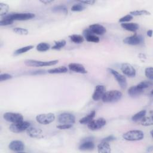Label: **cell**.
I'll list each match as a JSON object with an SVG mask.
<instances>
[{
    "instance_id": "cell-1",
    "label": "cell",
    "mask_w": 153,
    "mask_h": 153,
    "mask_svg": "<svg viewBox=\"0 0 153 153\" xmlns=\"http://www.w3.org/2000/svg\"><path fill=\"white\" fill-rule=\"evenodd\" d=\"M122 96V93L119 90H112L105 92L102 99L105 103H114L120 101Z\"/></svg>"
},
{
    "instance_id": "cell-2",
    "label": "cell",
    "mask_w": 153,
    "mask_h": 153,
    "mask_svg": "<svg viewBox=\"0 0 153 153\" xmlns=\"http://www.w3.org/2000/svg\"><path fill=\"white\" fill-rule=\"evenodd\" d=\"M123 137L126 140L136 141L140 140L144 137V133L142 131L139 130H130L123 135Z\"/></svg>"
},
{
    "instance_id": "cell-3",
    "label": "cell",
    "mask_w": 153,
    "mask_h": 153,
    "mask_svg": "<svg viewBox=\"0 0 153 153\" xmlns=\"http://www.w3.org/2000/svg\"><path fill=\"white\" fill-rule=\"evenodd\" d=\"M58 60H54L50 61H41L36 60H27L25 62V64L28 67H47V66H53L58 63Z\"/></svg>"
},
{
    "instance_id": "cell-4",
    "label": "cell",
    "mask_w": 153,
    "mask_h": 153,
    "mask_svg": "<svg viewBox=\"0 0 153 153\" xmlns=\"http://www.w3.org/2000/svg\"><path fill=\"white\" fill-rule=\"evenodd\" d=\"M30 127L31 123L30 122L22 121L12 124L9 127V129L13 133H21L27 130Z\"/></svg>"
},
{
    "instance_id": "cell-5",
    "label": "cell",
    "mask_w": 153,
    "mask_h": 153,
    "mask_svg": "<svg viewBox=\"0 0 153 153\" xmlns=\"http://www.w3.org/2000/svg\"><path fill=\"white\" fill-rule=\"evenodd\" d=\"M5 18L12 19V21H28L35 18V14L31 13H13L6 15Z\"/></svg>"
},
{
    "instance_id": "cell-6",
    "label": "cell",
    "mask_w": 153,
    "mask_h": 153,
    "mask_svg": "<svg viewBox=\"0 0 153 153\" xmlns=\"http://www.w3.org/2000/svg\"><path fill=\"white\" fill-rule=\"evenodd\" d=\"M55 120V115L53 113L41 114H39L36 117L37 121L41 124L47 125L49 124Z\"/></svg>"
},
{
    "instance_id": "cell-7",
    "label": "cell",
    "mask_w": 153,
    "mask_h": 153,
    "mask_svg": "<svg viewBox=\"0 0 153 153\" xmlns=\"http://www.w3.org/2000/svg\"><path fill=\"white\" fill-rule=\"evenodd\" d=\"M108 70L109 72V73H111L114 76V77L115 78V79L116 80V81H117L120 86L123 89H126L127 85L126 78L124 75H121V74H120L119 72H118L117 71H115L113 69L108 68Z\"/></svg>"
},
{
    "instance_id": "cell-8",
    "label": "cell",
    "mask_w": 153,
    "mask_h": 153,
    "mask_svg": "<svg viewBox=\"0 0 153 153\" xmlns=\"http://www.w3.org/2000/svg\"><path fill=\"white\" fill-rule=\"evenodd\" d=\"M58 121L61 124L72 125L75 121V117L71 113L64 112L59 114L58 116Z\"/></svg>"
},
{
    "instance_id": "cell-9",
    "label": "cell",
    "mask_w": 153,
    "mask_h": 153,
    "mask_svg": "<svg viewBox=\"0 0 153 153\" xmlns=\"http://www.w3.org/2000/svg\"><path fill=\"white\" fill-rule=\"evenodd\" d=\"M106 124V121L103 118H99L96 120L91 121L87 124L88 128L91 130H97L102 129Z\"/></svg>"
},
{
    "instance_id": "cell-10",
    "label": "cell",
    "mask_w": 153,
    "mask_h": 153,
    "mask_svg": "<svg viewBox=\"0 0 153 153\" xmlns=\"http://www.w3.org/2000/svg\"><path fill=\"white\" fill-rule=\"evenodd\" d=\"M3 117L6 121L13 123L24 121L23 115L19 113L6 112L3 115Z\"/></svg>"
},
{
    "instance_id": "cell-11",
    "label": "cell",
    "mask_w": 153,
    "mask_h": 153,
    "mask_svg": "<svg viewBox=\"0 0 153 153\" xmlns=\"http://www.w3.org/2000/svg\"><path fill=\"white\" fill-rule=\"evenodd\" d=\"M143 41V38L141 35L135 34L132 36L126 37L123 40V43L127 45L137 46L142 44Z\"/></svg>"
},
{
    "instance_id": "cell-12",
    "label": "cell",
    "mask_w": 153,
    "mask_h": 153,
    "mask_svg": "<svg viewBox=\"0 0 153 153\" xmlns=\"http://www.w3.org/2000/svg\"><path fill=\"white\" fill-rule=\"evenodd\" d=\"M121 70L123 72V73L126 75V76L129 77H135L136 74V69L134 68V67L127 63H124L121 65Z\"/></svg>"
},
{
    "instance_id": "cell-13",
    "label": "cell",
    "mask_w": 153,
    "mask_h": 153,
    "mask_svg": "<svg viewBox=\"0 0 153 153\" xmlns=\"http://www.w3.org/2000/svg\"><path fill=\"white\" fill-rule=\"evenodd\" d=\"M9 148L10 150L15 152H22L25 149V146L21 140H15L10 143Z\"/></svg>"
},
{
    "instance_id": "cell-14",
    "label": "cell",
    "mask_w": 153,
    "mask_h": 153,
    "mask_svg": "<svg viewBox=\"0 0 153 153\" xmlns=\"http://www.w3.org/2000/svg\"><path fill=\"white\" fill-rule=\"evenodd\" d=\"M105 93V87L103 85H98L96 86L94 93L92 95V99L95 101H98L102 99Z\"/></svg>"
},
{
    "instance_id": "cell-15",
    "label": "cell",
    "mask_w": 153,
    "mask_h": 153,
    "mask_svg": "<svg viewBox=\"0 0 153 153\" xmlns=\"http://www.w3.org/2000/svg\"><path fill=\"white\" fill-rule=\"evenodd\" d=\"M95 148V143L91 137L84 139L79 146V149L81 151H90Z\"/></svg>"
},
{
    "instance_id": "cell-16",
    "label": "cell",
    "mask_w": 153,
    "mask_h": 153,
    "mask_svg": "<svg viewBox=\"0 0 153 153\" xmlns=\"http://www.w3.org/2000/svg\"><path fill=\"white\" fill-rule=\"evenodd\" d=\"M28 135L33 138H42L43 137V130L40 129H38L37 127H30L27 130Z\"/></svg>"
},
{
    "instance_id": "cell-17",
    "label": "cell",
    "mask_w": 153,
    "mask_h": 153,
    "mask_svg": "<svg viewBox=\"0 0 153 153\" xmlns=\"http://www.w3.org/2000/svg\"><path fill=\"white\" fill-rule=\"evenodd\" d=\"M69 69L75 72L80 73V74H87V71L86 69L84 67L83 65L76 64V63H71L68 65Z\"/></svg>"
},
{
    "instance_id": "cell-18",
    "label": "cell",
    "mask_w": 153,
    "mask_h": 153,
    "mask_svg": "<svg viewBox=\"0 0 153 153\" xmlns=\"http://www.w3.org/2000/svg\"><path fill=\"white\" fill-rule=\"evenodd\" d=\"M89 30L95 35H103L106 32V28L99 24H93L90 25Z\"/></svg>"
},
{
    "instance_id": "cell-19",
    "label": "cell",
    "mask_w": 153,
    "mask_h": 153,
    "mask_svg": "<svg viewBox=\"0 0 153 153\" xmlns=\"http://www.w3.org/2000/svg\"><path fill=\"white\" fill-rule=\"evenodd\" d=\"M98 152L99 153H110L111 152V146L109 142L102 141L98 146Z\"/></svg>"
},
{
    "instance_id": "cell-20",
    "label": "cell",
    "mask_w": 153,
    "mask_h": 153,
    "mask_svg": "<svg viewBox=\"0 0 153 153\" xmlns=\"http://www.w3.org/2000/svg\"><path fill=\"white\" fill-rule=\"evenodd\" d=\"M143 92V90L140 89L137 85L132 86L128 90V94L132 98H135L139 96Z\"/></svg>"
},
{
    "instance_id": "cell-21",
    "label": "cell",
    "mask_w": 153,
    "mask_h": 153,
    "mask_svg": "<svg viewBox=\"0 0 153 153\" xmlns=\"http://www.w3.org/2000/svg\"><path fill=\"white\" fill-rule=\"evenodd\" d=\"M121 26L125 30L130 32H135L139 28V25L136 23H123Z\"/></svg>"
},
{
    "instance_id": "cell-22",
    "label": "cell",
    "mask_w": 153,
    "mask_h": 153,
    "mask_svg": "<svg viewBox=\"0 0 153 153\" xmlns=\"http://www.w3.org/2000/svg\"><path fill=\"white\" fill-rule=\"evenodd\" d=\"M96 115V112L95 111H92L91 112H90L87 115H86V117L82 118L80 120L79 123L81 124H88L91 121H92L93 120V118H95Z\"/></svg>"
},
{
    "instance_id": "cell-23",
    "label": "cell",
    "mask_w": 153,
    "mask_h": 153,
    "mask_svg": "<svg viewBox=\"0 0 153 153\" xmlns=\"http://www.w3.org/2000/svg\"><path fill=\"white\" fill-rule=\"evenodd\" d=\"M68 69L66 67H60L58 68H53L49 69L48 71V72L49 74H63V73H67L68 72Z\"/></svg>"
},
{
    "instance_id": "cell-24",
    "label": "cell",
    "mask_w": 153,
    "mask_h": 153,
    "mask_svg": "<svg viewBox=\"0 0 153 153\" xmlns=\"http://www.w3.org/2000/svg\"><path fill=\"white\" fill-rule=\"evenodd\" d=\"M146 113V110H142L138 112L137 113L135 114V115H133L132 117V120L135 122L141 120L145 116Z\"/></svg>"
},
{
    "instance_id": "cell-25",
    "label": "cell",
    "mask_w": 153,
    "mask_h": 153,
    "mask_svg": "<svg viewBox=\"0 0 153 153\" xmlns=\"http://www.w3.org/2000/svg\"><path fill=\"white\" fill-rule=\"evenodd\" d=\"M52 11L55 13H61L67 15L68 13V9L65 6L60 5L55 6L52 9Z\"/></svg>"
},
{
    "instance_id": "cell-26",
    "label": "cell",
    "mask_w": 153,
    "mask_h": 153,
    "mask_svg": "<svg viewBox=\"0 0 153 153\" xmlns=\"http://www.w3.org/2000/svg\"><path fill=\"white\" fill-rule=\"evenodd\" d=\"M34 48L33 46H25V47H23L22 48H20L18 50H16L15 52H14V55L15 56H17V55H19L23 53H25L31 50H32Z\"/></svg>"
},
{
    "instance_id": "cell-27",
    "label": "cell",
    "mask_w": 153,
    "mask_h": 153,
    "mask_svg": "<svg viewBox=\"0 0 153 153\" xmlns=\"http://www.w3.org/2000/svg\"><path fill=\"white\" fill-rule=\"evenodd\" d=\"M50 48V46L49 44L47 43H40L37 46V50L38 52H46L49 50Z\"/></svg>"
},
{
    "instance_id": "cell-28",
    "label": "cell",
    "mask_w": 153,
    "mask_h": 153,
    "mask_svg": "<svg viewBox=\"0 0 153 153\" xmlns=\"http://www.w3.org/2000/svg\"><path fill=\"white\" fill-rule=\"evenodd\" d=\"M9 10V6L8 4L1 3H0V16L3 17L5 16Z\"/></svg>"
},
{
    "instance_id": "cell-29",
    "label": "cell",
    "mask_w": 153,
    "mask_h": 153,
    "mask_svg": "<svg viewBox=\"0 0 153 153\" xmlns=\"http://www.w3.org/2000/svg\"><path fill=\"white\" fill-rule=\"evenodd\" d=\"M71 40L74 43H77V44H80L84 42V37L80 35H77V34H74V35H72L69 37Z\"/></svg>"
},
{
    "instance_id": "cell-30",
    "label": "cell",
    "mask_w": 153,
    "mask_h": 153,
    "mask_svg": "<svg viewBox=\"0 0 153 153\" xmlns=\"http://www.w3.org/2000/svg\"><path fill=\"white\" fill-rule=\"evenodd\" d=\"M142 126H152L153 124V121H152V117H144L142 120L140 122Z\"/></svg>"
},
{
    "instance_id": "cell-31",
    "label": "cell",
    "mask_w": 153,
    "mask_h": 153,
    "mask_svg": "<svg viewBox=\"0 0 153 153\" xmlns=\"http://www.w3.org/2000/svg\"><path fill=\"white\" fill-rule=\"evenodd\" d=\"M130 15L133 16H149L151 15V13L145 10H136L133 12H131Z\"/></svg>"
},
{
    "instance_id": "cell-32",
    "label": "cell",
    "mask_w": 153,
    "mask_h": 153,
    "mask_svg": "<svg viewBox=\"0 0 153 153\" xmlns=\"http://www.w3.org/2000/svg\"><path fill=\"white\" fill-rule=\"evenodd\" d=\"M137 86L141 89L145 90L147 88H149L152 86V83L151 81H142L139 84H137Z\"/></svg>"
},
{
    "instance_id": "cell-33",
    "label": "cell",
    "mask_w": 153,
    "mask_h": 153,
    "mask_svg": "<svg viewBox=\"0 0 153 153\" xmlns=\"http://www.w3.org/2000/svg\"><path fill=\"white\" fill-rule=\"evenodd\" d=\"M67 44V42L65 40H61L59 41H56L55 43V45L52 47L53 50H59L65 46Z\"/></svg>"
},
{
    "instance_id": "cell-34",
    "label": "cell",
    "mask_w": 153,
    "mask_h": 153,
    "mask_svg": "<svg viewBox=\"0 0 153 153\" xmlns=\"http://www.w3.org/2000/svg\"><path fill=\"white\" fill-rule=\"evenodd\" d=\"M85 38L88 42H92V43H99L100 41L99 38L98 37H97L96 35L93 34H89V35L86 36Z\"/></svg>"
},
{
    "instance_id": "cell-35",
    "label": "cell",
    "mask_w": 153,
    "mask_h": 153,
    "mask_svg": "<svg viewBox=\"0 0 153 153\" xmlns=\"http://www.w3.org/2000/svg\"><path fill=\"white\" fill-rule=\"evenodd\" d=\"M13 31L18 34L22 35H27L29 33V31L28 30L22 28H15L13 29Z\"/></svg>"
},
{
    "instance_id": "cell-36",
    "label": "cell",
    "mask_w": 153,
    "mask_h": 153,
    "mask_svg": "<svg viewBox=\"0 0 153 153\" xmlns=\"http://www.w3.org/2000/svg\"><path fill=\"white\" fill-rule=\"evenodd\" d=\"M85 9V7L84 5L81 4H74L72 7H71V10L72 12H82Z\"/></svg>"
},
{
    "instance_id": "cell-37",
    "label": "cell",
    "mask_w": 153,
    "mask_h": 153,
    "mask_svg": "<svg viewBox=\"0 0 153 153\" xmlns=\"http://www.w3.org/2000/svg\"><path fill=\"white\" fill-rule=\"evenodd\" d=\"M13 22H14V21H12V19L4 17V18L1 20V21H0V25H1V27H3V26L10 25H12V24L13 23Z\"/></svg>"
},
{
    "instance_id": "cell-38",
    "label": "cell",
    "mask_w": 153,
    "mask_h": 153,
    "mask_svg": "<svg viewBox=\"0 0 153 153\" xmlns=\"http://www.w3.org/2000/svg\"><path fill=\"white\" fill-rule=\"evenodd\" d=\"M145 74L147 78L149 80H153V68L152 67H148L146 68L145 70Z\"/></svg>"
},
{
    "instance_id": "cell-39",
    "label": "cell",
    "mask_w": 153,
    "mask_h": 153,
    "mask_svg": "<svg viewBox=\"0 0 153 153\" xmlns=\"http://www.w3.org/2000/svg\"><path fill=\"white\" fill-rule=\"evenodd\" d=\"M133 19V16L130 15H127L123 18H121V19H120L119 22L121 23H125V22H130V21H132Z\"/></svg>"
},
{
    "instance_id": "cell-40",
    "label": "cell",
    "mask_w": 153,
    "mask_h": 153,
    "mask_svg": "<svg viewBox=\"0 0 153 153\" xmlns=\"http://www.w3.org/2000/svg\"><path fill=\"white\" fill-rule=\"evenodd\" d=\"M12 78V75L9 74H1L0 75V81H3Z\"/></svg>"
},
{
    "instance_id": "cell-41",
    "label": "cell",
    "mask_w": 153,
    "mask_h": 153,
    "mask_svg": "<svg viewBox=\"0 0 153 153\" xmlns=\"http://www.w3.org/2000/svg\"><path fill=\"white\" fill-rule=\"evenodd\" d=\"M72 126V124H61L60 125L57 126V128L60 129V130H65V129H68L71 128Z\"/></svg>"
},
{
    "instance_id": "cell-42",
    "label": "cell",
    "mask_w": 153,
    "mask_h": 153,
    "mask_svg": "<svg viewBox=\"0 0 153 153\" xmlns=\"http://www.w3.org/2000/svg\"><path fill=\"white\" fill-rule=\"evenodd\" d=\"M115 139V138L113 136H112V135H111V136H108V137H106L104 138L102 141H105V142H111V141L114 140Z\"/></svg>"
},
{
    "instance_id": "cell-43",
    "label": "cell",
    "mask_w": 153,
    "mask_h": 153,
    "mask_svg": "<svg viewBox=\"0 0 153 153\" xmlns=\"http://www.w3.org/2000/svg\"><path fill=\"white\" fill-rule=\"evenodd\" d=\"M80 3L81 4H84L93 5L95 3V1H93V0H90V1H80Z\"/></svg>"
},
{
    "instance_id": "cell-44",
    "label": "cell",
    "mask_w": 153,
    "mask_h": 153,
    "mask_svg": "<svg viewBox=\"0 0 153 153\" xmlns=\"http://www.w3.org/2000/svg\"><path fill=\"white\" fill-rule=\"evenodd\" d=\"M41 3L44 4H49L53 2V1H50V0H44V1H40Z\"/></svg>"
},
{
    "instance_id": "cell-45",
    "label": "cell",
    "mask_w": 153,
    "mask_h": 153,
    "mask_svg": "<svg viewBox=\"0 0 153 153\" xmlns=\"http://www.w3.org/2000/svg\"><path fill=\"white\" fill-rule=\"evenodd\" d=\"M147 35L149 37H152V31L151 30H148L147 31Z\"/></svg>"
}]
</instances>
